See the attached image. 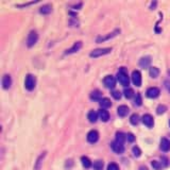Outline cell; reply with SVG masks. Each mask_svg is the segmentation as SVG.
I'll return each mask as SVG.
<instances>
[{
    "label": "cell",
    "mask_w": 170,
    "mask_h": 170,
    "mask_svg": "<svg viewBox=\"0 0 170 170\" xmlns=\"http://www.w3.org/2000/svg\"><path fill=\"white\" fill-rule=\"evenodd\" d=\"M117 80L119 81V83H120L122 86H124V87H126V86H129L130 85L129 76H128V73L124 71V69H121L120 71H118Z\"/></svg>",
    "instance_id": "6da1fadb"
},
{
    "label": "cell",
    "mask_w": 170,
    "mask_h": 170,
    "mask_svg": "<svg viewBox=\"0 0 170 170\" xmlns=\"http://www.w3.org/2000/svg\"><path fill=\"white\" fill-rule=\"evenodd\" d=\"M112 52V48H100V49H95L89 53L91 58H99V56L105 55Z\"/></svg>",
    "instance_id": "7a4b0ae2"
},
{
    "label": "cell",
    "mask_w": 170,
    "mask_h": 170,
    "mask_svg": "<svg viewBox=\"0 0 170 170\" xmlns=\"http://www.w3.org/2000/svg\"><path fill=\"white\" fill-rule=\"evenodd\" d=\"M36 85V78L33 74H28L26 77V81H25V87L28 91H33Z\"/></svg>",
    "instance_id": "3957f363"
},
{
    "label": "cell",
    "mask_w": 170,
    "mask_h": 170,
    "mask_svg": "<svg viewBox=\"0 0 170 170\" xmlns=\"http://www.w3.org/2000/svg\"><path fill=\"white\" fill-rule=\"evenodd\" d=\"M37 39H38V34L36 31L32 30L31 32L29 33V35H28V38H27V46L29 48L33 47L34 45L37 43Z\"/></svg>",
    "instance_id": "277c9868"
},
{
    "label": "cell",
    "mask_w": 170,
    "mask_h": 170,
    "mask_svg": "<svg viewBox=\"0 0 170 170\" xmlns=\"http://www.w3.org/2000/svg\"><path fill=\"white\" fill-rule=\"evenodd\" d=\"M103 83L105 85L106 88H110V89H113V88L116 86V79H115L114 77L109 74V76H106L103 80Z\"/></svg>",
    "instance_id": "5b68a950"
},
{
    "label": "cell",
    "mask_w": 170,
    "mask_h": 170,
    "mask_svg": "<svg viewBox=\"0 0 170 170\" xmlns=\"http://www.w3.org/2000/svg\"><path fill=\"white\" fill-rule=\"evenodd\" d=\"M119 33H120V30L116 29L115 31H113L112 33H109V34L105 36H98L96 41H97V43H102V41H107V39H110V38H113V37H115V36H117Z\"/></svg>",
    "instance_id": "8992f818"
},
{
    "label": "cell",
    "mask_w": 170,
    "mask_h": 170,
    "mask_svg": "<svg viewBox=\"0 0 170 170\" xmlns=\"http://www.w3.org/2000/svg\"><path fill=\"white\" fill-rule=\"evenodd\" d=\"M111 148L113 149L115 153H117V154H122L124 152V147H123L122 144H119L117 141H113L111 144Z\"/></svg>",
    "instance_id": "52a82bcc"
},
{
    "label": "cell",
    "mask_w": 170,
    "mask_h": 170,
    "mask_svg": "<svg viewBox=\"0 0 170 170\" xmlns=\"http://www.w3.org/2000/svg\"><path fill=\"white\" fill-rule=\"evenodd\" d=\"M159 89L157 87H150L147 89V97L148 98H151V99H154V98H157L159 96Z\"/></svg>",
    "instance_id": "ba28073f"
},
{
    "label": "cell",
    "mask_w": 170,
    "mask_h": 170,
    "mask_svg": "<svg viewBox=\"0 0 170 170\" xmlns=\"http://www.w3.org/2000/svg\"><path fill=\"white\" fill-rule=\"evenodd\" d=\"M99 139V133L96 131V130H91L89 131L87 134V140L91 143V144H95L96 141H98Z\"/></svg>",
    "instance_id": "9c48e42d"
},
{
    "label": "cell",
    "mask_w": 170,
    "mask_h": 170,
    "mask_svg": "<svg viewBox=\"0 0 170 170\" xmlns=\"http://www.w3.org/2000/svg\"><path fill=\"white\" fill-rule=\"evenodd\" d=\"M141 121H143V123H144L146 126H148V128H152V126H154V120H153V117L149 114L144 115L143 118H141Z\"/></svg>",
    "instance_id": "30bf717a"
},
{
    "label": "cell",
    "mask_w": 170,
    "mask_h": 170,
    "mask_svg": "<svg viewBox=\"0 0 170 170\" xmlns=\"http://www.w3.org/2000/svg\"><path fill=\"white\" fill-rule=\"evenodd\" d=\"M132 81L134 85H136L138 87L141 85V74L138 70H134L132 72Z\"/></svg>",
    "instance_id": "8fae6325"
},
{
    "label": "cell",
    "mask_w": 170,
    "mask_h": 170,
    "mask_svg": "<svg viewBox=\"0 0 170 170\" xmlns=\"http://www.w3.org/2000/svg\"><path fill=\"white\" fill-rule=\"evenodd\" d=\"M11 85H12V79H11L10 74H4L2 77V87L4 89H9Z\"/></svg>",
    "instance_id": "7c38bea8"
},
{
    "label": "cell",
    "mask_w": 170,
    "mask_h": 170,
    "mask_svg": "<svg viewBox=\"0 0 170 170\" xmlns=\"http://www.w3.org/2000/svg\"><path fill=\"white\" fill-rule=\"evenodd\" d=\"M81 47H82V41H77V43H74V44H73V46L70 48V49L66 50L65 54H71V53L78 52V51L81 49Z\"/></svg>",
    "instance_id": "4fadbf2b"
},
{
    "label": "cell",
    "mask_w": 170,
    "mask_h": 170,
    "mask_svg": "<svg viewBox=\"0 0 170 170\" xmlns=\"http://www.w3.org/2000/svg\"><path fill=\"white\" fill-rule=\"evenodd\" d=\"M98 115H99L100 119H101L102 121H104V122L109 121V119H110V113L107 111H106L105 109L99 110V112H98Z\"/></svg>",
    "instance_id": "5bb4252c"
},
{
    "label": "cell",
    "mask_w": 170,
    "mask_h": 170,
    "mask_svg": "<svg viewBox=\"0 0 170 170\" xmlns=\"http://www.w3.org/2000/svg\"><path fill=\"white\" fill-rule=\"evenodd\" d=\"M161 150L164 152H168L170 150V140H168L167 138H162L161 140Z\"/></svg>",
    "instance_id": "9a60e30c"
},
{
    "label": "cell",
    "mask_w": 170,
    "mask_h": 170,
    "mask_svg": "<svg viewBox=\"0 0 170 170\" xmlns=\"http://www.w3.org/2000/svg\"><path fill=\"white\" fill-rule=\"evenodd\" d=\"M151 64V58L150 56H145V58H141L140 61H139V66L141 68H148Z\"/></svg>",
    "instance_id": "2e32d148"
},
{
    "label": "cell",
    "mask_w": 170,
    "mask_h": 170,
    "mask_svg": "<svg viewBox=\"0 0 170 170\" xmlns=\"http://www.w3.org/2000/svg\"><path fill=\"white\" fill-rule=\"evenodd\" d=\"M129 112H130V110L126 105H120V106H118V109H117V113L120 117L126 116V115L129 114Z\"/></svg>",
    "instance_id": "e0dca14e"
},
{
    "label": "cell",
    "mask_w": 170,
    "mask_h": 170,
    "mask_svg": "<svg viewBox=\"0 0 170 170\" xmlns=\"http://www.w3.org/2000/svg\"><path fill=\"white\" fill-rule=\"evenodd\" d=\"M101 98H102V93L100 91H98V89H96V91H91V100H95V101H101Z\"/></svg>",
    "instance_id": "ac0fdd59"
},
{
    "label": "cell",
    "mask_w": 170,
    "mask_h": 170,
    "mask_svg": "<svg viewBox=\"0 0 170 170\" xmlns=\"http://www.w3.org/2000/svg\"><path fill=\"white\" fill-rule=\"evenodd\" d=\"M98 116L99 115L96 113L95 111H91L89 113H88V115H87V118H88V120H89V122H91V123H95L96 121H97V119H98Z\"/></svg>",
    "instance_id": "d6986e66"
},
{
    "label": "cell",
    "mask_w": 170,
    "mask_h": 170,
    "mask_svg": "<svg viewBox=\"0 0 170 170\" xmlns=\"http://www.w3.org/2000/svg\"><path fill=\"white\" fill-rule=\"evenodd\" d=\"M126 134H124L122 132H117V134H116V141L117 143L123 145V143L126 141Z\"/></svg>",
    "instance_id": "ffe728a7"
},
{
    "label": "cell",
    "mask_w": 170,
    "mask_h": 170,
    "mask_svg": "<svg viewBox=\"0 0 170 170\" xmlns=\"http://www.w3.org/2000/svg\"><path fill=\"white\" fill-rule=\"evenodd\" d=\"M99 103H100V106H101L102 109H107V107H110V106L112 105L111 100L107 99V98H103Z\"/></svg>",
    "instance_id": "44dd1931"
},
{
    "label": "cell",
    "mask_w": 170,
    "mask_h": 170,
    "mask_svg": "<svg viewBox=\"0 0 170 170\" xmlns=\"http://www.w3.org/2000/svg\"><path fill=\"white\" fill-rule=\"evenodd\" d=\"M46 156V152H43V154L39 155V157L37 158V161H36V164L34 166V170H39L41 167V161L44 159V157Z\"/></svg>",
    "instance_id": "7402d4cb"
},
{
    "label": "cell",
    "mask_w": 170,
    "mask_h": 170,
    "mask_svg": "<svg viewBox=\"0 0 170 170\" xmlns=\"http://www.w3.org/2000/svg\"><path fill=\"white\" fill-rule=\"evenodd\" d=\"M51 11H52V6L50 4H45L39 9V12L41 14H49V13H51Z\"/></svg>",
    "instance_id": "603a6c76"
},
{
    "label": "cell",
    "mask_w": 170,
    "mask_h": 170,
    "mask_svg": "<svg viewBox=\"0 0 170 170\" xmlns=\"http://www.w3.org/2000/svg\"><path fill=\"white\" fill-rule=\"evenodd\" d=\"M149 73H150V77L151 78H157L158 74H159V69L157 67H150V70H149Z\"/></svg>",
    "instance_id": "cb8c5ba5"
},
{
    "label": "cell",
    "mask_w": 170,
    "mask_h": 170,
    "mask_svg": "<svg viewBox=\"0 0 170 170\" xmlns=\"http://www.w3.org/2000/svg\"><path fill=\"white\" fill-rule=\"evenodd\" d=\"M123 94H124V97L126 98V99H131V98L134 96V91H133L132 88H126L124 89V91H123Z\"/></svg>",
    "instance_id": "d4e9b609"
},
{
    "label": "cell",
    "mask_w": 170,
    "mask_h": 170,
    "mask_svg": "<svg viewBox=\"0 0 170 170\" xmlns=\"http://www.w3.org/2000/svg\"><path fill=\"white\" fill-rule=\"evenodd\" d=\"M81 161H82V165L85 168H89L91 166V162L87 156H82V157H81Z\"/></svg>",
    "instance_id": "484cf974"
},
{
    "label": "cell",
    "mask_w": 170,
    "mask_h": 170,
    "mask_svg": "<svg viewBox=\"0 0 170 170\" xmlns=\"http://www.w3.org/2000/svg\"><path fill=\"white\" fill-rule=\"evenodd\" d=\"M94 169L95 170H102L103 169V162L101 159H97L94 163Z\"/></svg>",
    "instance_id": "4316f807"
},
{
    "label": "cell",
    "mask_w": 170,
    "mask_h": 170,
    "mask_svg": "<svg viewBox=\"0 0 170 170\" xmlns=\"http://www.w3.org/2000/svg\"><path fill=\"white\" fill-rule=\"evenodd\" d=\"M130 121H131L132 124L136 126V124H138V122H139V116H138L137 114H133L132 116L130 117Z\"/></svg>",
    "instance_id": "83f0119b"
},
{
    "label": "cell",
    "mask_w": 170,
    "mask_h": 170,
    "mask_svg": "<svg viewBox=\"0 0 170 170\" xmlns=\"http://www.w3.org/2000/svg\"><path fill=\"white\" fill-rule=\"evenodd\" d=\"M132 152H133V155H134L135 157H139V156L141 155V150L139 149V148H138L137 146L133 147Z\"/></svg>",
    "instance_id": "f1b7e54d"
},
{
    "label": "cell",
    "mask_w": 170,
    "mask_h": 170,
    "mask_svg": "<svg viewBox=\"0 0 170 170\" xmlns=\"http://www.w3.org/2000/svg\"><path fill=\"white\" fill-rule=\"evenodd\" d=\"M167 111V106L166 105H163V104H161V105L157 106V109H156V113H157L158 115L161 114H164L165 112Z\"/></svg>",
    "instance_id": "f546056e"
},
{
    "label": "cell",
    "mask_w": 170,
    "mask_h": 170,
    "mask_svg": "<svg viewBox=\"0 0 170 170\" xmlns=\"http://www.w3.org/2000/svg\"><path fill=\"white\" fill-rule=\"evenodd\" d=\"M141 103H143V99H141V95L139 93L136 94V98H135V105L140 106Z\"/></svg>",
    "instance_id": "4dcf8cb0"
},
{
    "label": "cell",
    "mask_w": 170,
    "mask_h": 170,
    "mask_svg": "<svg viewBox=\"0 0 170 170\" xmlns=\"http://www.w3.org/2000/svg\"><path fill=\"white\" fill-rule=\"evenodd\" d=\"M152 167L154 168V169H156V170H159L162 167H163V165H162V163L161 162H157V161H152Z\"/></svg>",
    "instance_id": "1f68e13d"
},
{
    "label": "cell",
    "mask_w": 170,
    "mask_h": 170,
    "mask_svg": "<svg viewBox=\"0 0 170 170\" xmlns=\"http://www.w3.org/2000/svg\"><path fill=\"white\" fill-rule=\"evenodd\" d=\"M112 96L116 100H119L121 98V93L119 91H112Z\"/></svg>",
    "instance_id": "d6a6232c"
},
{
    "label": "cell",
    "mask_w": 170,
    "mask_h": 170,
    "mask_svg": "<svg viewBox=\"0 0 170 170\" xmlns=\"http://www.w3.org/2000/svg\"><path fill=\"white\" fill-rule=\"evenodd\" d=\"M107 170H119V167L117 166V164L111 163V164L107 166Z\"/></svg>",
    "instance_id": "836d02e7"
},
{
    "label": "cell",
    "mask_w": 170,
    "mask_h": 170,
    "mask_svg": "<svg viewBox=\"0 0 170 170\" xmlns=\"http://www.w3.org/2000/svg\"><path fill=\"white\" fill-rule=\"evenodd\" d=\"M126 139H128V141H134L135 140V136L134 134H132V133H129V134H126Z\"/></svg>",
    "instance_id": "e575fe53"
},
{
    "label": "cell",
    "mask_w": 170,
    "mask_h": 170,
    "mask_svg": "<svg viewBox=\"0 0 170 170\" xmlns=\"http://www.w3.org/2000/svg\"><path fill=\"white\" fill-rule=\"evenodd\" d=\"M165 86H166V88H167V91L170 93V82L169 81H165Z\"/></svg>",
    "instance_id": "d590c367"
},
{
    "label": "cell",
    "mask_w": 170,
    "mask_h": 170,
    "mask_svg": "<svg viewBox=\"0 0 170 170\" xmlns=\"http://www.w3.org/2000/svg\"><path fill=\"white\" fill-rule=\"evenodd\" d=\"M138 170H149V169H148L146 166H141V167H139V169Z\"/></svg>",
    "instance_id": "8d00e7d4"
},
{
    "label": "cell",
    "mask_w": 170,
    "mask_h": 170,
    "mask_svg": "<svg viewBox=\"0 0 170 170\" xmlns=\"http://www.w3.org/2000/svg\"><path fill=\"white\" fill-rule=\"evenodd\" d=\"M169 74H170V72H169Z\"/></svg>",
    "instance_id": "74e56055"
},
{
    "label": "cell",
    "mask_w": 170,
    "mask_h": 170,
    "mask_svg": "<svg viewBox=\"0 0 170 170\" xmlns=\"http://www.w3.org/2000/svg\"><path fill=\"white\" fill-rule=\"evenodd\" d=\"M169 124H170V122H169Z\"/></svg>",
    "instance_id": "f35d334b"
}]
</instances>
